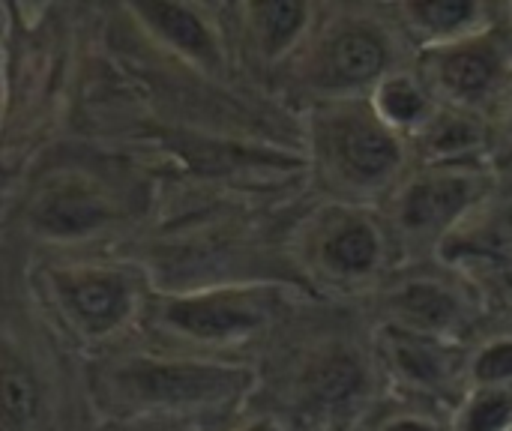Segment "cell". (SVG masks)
I'll use <instances>...</instances> for the list:
<instances>
[{"label":"cell","mask_w":512,"mask_h":431,"mask_svg":"<svg viewBox=\"0 0 512 431\" xmlns=\"http://www.w3.org/2000/svg\"><path fill=\"white\" fill-rule=\"evenodd\" d=\"M492 120L474 111L438 105L432 120L411 138L417 165H471L489 162V150L495 147Z\"/></svg>","instance_id":"2e32d148"},{"label":"cell","mask_w":512,"mask_h":431,"mask_svg":"<svg viewBox=\"0 0 512 431\" xmlns=\"http://www.w3.org/2000/svg\"><path fill=\"white\" fill-rule=\"evenodd\" d=\"M417 60V48L390 3H321L303 48L279 75L303 108L369 99L396 69Z\"/></svg>","instance_id":"7a4b0ae2"},{"label":"cell","mask_w":512,"mask_h":431,"mask_svg":"<svg viewBox=\"0 0 512 431\" xmlns=\"http://www.w3.org/2000/svg\"><path fill=\"white\" fill-rule=\"evenodd\" d=\"M102 431H198L189 423H159V420H132V423H108Z\"/></svg>","instance_id":"603a6c76"},{"label":"cell","mask_w":512,"mask_h":431,"mask_svg":"<svg viewBox=\"0 0 512 431\" xmlns=\"http://www.w3.org/2000/svg\"><path fill=\"white\" fill-rule=\"evenodd\" d=\"M390 9L417 54L462 42L501 21V3L486 0H399Z\"/></svg>","instance_id":"5bb4252c"},{"label":"cell","mask_w":512,"mask_h":431,"mask_svg":"<svg viewBox=\"0 0 512 431\" xmlns=\"http://www.w3.org/2000/svg\"><path fill=\"white\" fill-rule=\"evenodd\" d=\"M450 417L453 431H512V387H468Z\"/></svg>","instance_id":"ac0fdd59"},{"label":"cell","mask_w":512,"mask_h":431,"mask_svg":"<svg viewBox=\"0 0 512 431\" xmlns=\"http://www.w3.org/2000/svg\"><path fill=\"white\" fill-rule=\"evenodd\" d=\"M3 431H39L51 420V384L39 369V351L15 333V324L3 327Z\"/></svg>","instance_id":"9a60e30c"},{"label":"cell","mask_w":512,"mask_h":431,"mask_svg":"<svg viewBox=\"0 0 512 431\" xmlns=\"http://www.w3.org/2000/svg\"><path fill=\"white\" fill-rule=\"evenodd\" d=\"M492 129H495V141L512 150V81L501 105H498V111H495V117H492Z\"/></svg>","instance_id":"7402d4cb"},{"label":"cell","mask_w":512,"mask_h":431,"mask_svg":"<svg viewBox=\"0 0 512 431\" xmlns=\"http://www.w3.org/2000/svg\"><path fill=\"white\" fill-rule=\"evenodd\" d=\"M501 24L507 27V33L512 36V0L507 3H501Z\"/></svg>","instance_id":"cb8c5ba5"},{"label":"cell","mask_w":512,"mask_h":431,"mask_svg":"<svg viewBox=\"0 0 512 431\" xmlns=\"http://www.w3.org/2000/svg\"><path fill=\"white\" fill-rule=\"evenodd\" d=\"M306 147L321 189L342 204L381 207L417 165L411 141L369 99L306 108Z\"/></svg>","instance_id":"277c9868"},{"label":"cell","mask_w":512,"mask_h":431,"mask_svg":"<svg viewBox=\"0 0 512 431\" xmlns=\"http://www.w3.org/2000/svg\"><path fill=\"white\" fill-rule=\"evenodd\" d=\"M468 387H512V327L480 333L465 357Z\"/></svg>","instance_id":"d6986e66"},{"label":"cell","mask_w":512,"mask_h":431,"mask_svg":"<svg viewBox=\"0 0 512 431\" xmlns=\"http://www.w3.org/2000/svg\"><path fill=\"white\" fill-rule=\"evenodd\" d=\"M363 431H453V417L447 408L396 399L393 405L375 408L363 420Z\"/></svg>","instance_id":"ffe728a7"},{"label":"cell","mask_w":512,"mask_h":431,"mask_svg":"<svg viewBox=\"0 0 512 431\" xmlns=\"http://www.w3.org/2000/svg\"><path fill=\"white\" fill-rule=\"evenodd\" d=\"M294 291L276 282H234L189 291H156L144 315V342L195 357H237L270 336L291 309Z\"/></svg>","instance_id":"3957f363"},{"label":"cell","mask_w":512,"mask_h":431,"mask_svg":"<svg viewBox=\"0 0 512 431\" xmlns=\"http://www.w3.org/2000/svg\"><path fill=\"white\" fill-rule=\"evenodd\" d=\"M375 384H384V378L372 339L366 348L327 339L300 357L291 393L300 411L315 420V429L348 431L345 423L369 408Z\"/></svg>","instance_id":"30bf717a"},{"label":"cell","mask_w":512,"mask_h":431,"mask_svg":"<svg viewBox=\"0 0 512 431\" xmlns=\"http://www.w3.org/2000/svg\"><path fill=\"white\" fill-rule=\"evenodd\" d=\"M321 3L309 0H240L225 6L234 51L264 75L279 78L315 27Z\"/></svg>","instance_id":"4fadbf2b"},{"label":"cell","mask_w":512,"mask_h":431,"mask_svg":"<svg viewBox=\"0 0 512 431\" xmlns=\"http://www.w3.org/2000/svg\"><path fill=\"white\" fill-rule=\"evenodd\" d=\"M372 108L378 111V117L396 129L399 135H405L408 141L432 120V114L438 111V99L429 90V84L423 81L417 63H408L402 69H396L393 75H387L375 93L369 96Z\"/></svg>","instance_id":"e0dca14e"},{"label":"cell","mask_w":512,"mask_h":431,"mask_svg":"<svg viewBox=\"0 0 512 431\" xmlns=\"http://www.w3.org/2000/svg\"><path fill=\"white\" fill-rule=\"evenodd\" d=\"M414 63L441 105L492 120L512 81V36L498 21L462 42L420 51Z\"/></svg>","instance_id":"9c48e42d"},{"label":"cell","mask_w":512,"mask_h":431,"mask_svg":"<svg viewBox=\"0 0 512 431\" xmlns=\"http://www.w3.org/2000/svg\"><path fill=\"white\" fill-rule=\"evenodd\" d=\"M309 431H336V429H309Z\"/></svg>","instance_id":"d4e9b609"},{"label":"cell","mask_w":512,"mask_h":431,"mask_svg":"<svg viewBox=\"0 0 512 431\" xmlns=\"http://www.w3.org/2000/svg\"><path fill=\"white\" fill-rule=\"evenodd\" d=\"M294 258L306 279L333 297L369 300L402 255L381 207L327 201L294 231Z\"/></svg>","instance_id":"8992f818"},{"label":"cell","mask_w":512,"mask_h":431,"mask_svg":"<svg viewBox=\"0 0 512 431\" xmlns=\"http://www.w3.org/2000/svg\"><path fill=\"white\" fill-rule=\"evenodd\" d=\"M126 12L138 27L201 75L228 78L234 60V42L225 18V6L210 3H129Z\"/></svg>","instance_id":"7c38bea8"},{"label":"cell","mask_w":512,"mask_h":431,"mask_svg":"<svg viewBox=\"0 0 512 431\" xmlns=\"http://www.w3.org/2000/svg\"><path fill=\"white\" fill-rule=\"evenodd\" d=\"M498 195V171L489 162L414 165L399 189L381 204L402 264L432 261L450 237Z\"/></svg>","instance_id":"52a82bcc"},{"label":"cell","mask_w":512,"mask_h":431,"mask_svg":"<svg viewBox=\"0 0 512 431\" xmlns=\"http://www.w3.org/2000/svg\"><path fill=\"white\" fill-rule=\"evenodd\" d=\"M90 393L108 423L159 420L198 426L243 414L261 390V369L243 360L177 354L153 345H123L93 357Z\"/></svg>","instance_id":"6da1fadb"},{"label":"cell","mask_w":512,"mask_h":431,"mask_svg":"<svg viewBox=\"0 0 512 431\" xmlns=\"http://www.w3.org/2000/svg\"><path fill=\"white\" fill-rule=\"evenodd\" d=\"M372 327L471 345L480 336L483 291L450 264H402L369 300Z\"/></svg>","instance_id":"ba28073f"},{"label":"cell","mask_w":512,"mask_h":431,"mask_svg":"<svg viewBox=\"0 0 512 431\" xmlns=\"http://www.w3.org/2000/svg\"><path fill=\"white\" fill-rule=\"evenodd\" d=\"M36 291L54 324L96 357L129 345L141 333L156 294L144 267L120 258H60L36 273Z\"/></svg>","instance_id":"5b68a950"},{"label":"cell","mask_w":512,"mask_h":431,"mask_svg":"<svg viewBox=\"0 0 512 431\" xmlns=\"http://www.w3.org/2000/svg\"><path fill=\"white\" fill-rule=\"evenodd\" d=\"M372 345L384 387H390L396 399L453 411L465 396L468 345L411 336L387 327H372Z\"/></svg>","instance_id":"8fae6325"},{"label":"cell","mask_w":512,"mask_h":431,"mask_svg":"<svg viewBox=\"0 0 512 431\" xmlns=\"http://www.w3.org/2000/svg\"><path fill=\"white\" fill-rule=\"evenodd\" d=\"M225 431H297L294 420L276 408H261V411H243Z\"/></svg>","instance_id":"44dd1931"}]
</instances>
